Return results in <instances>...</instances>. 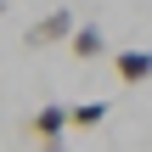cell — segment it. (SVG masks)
Returning <instances> with one entry per match:
<instances>
[{"label": "cell", "mask_w": 152, "mask_h": 152, "mask_svg": "<svg viewBox=\"0 0 152 152\" xmlns=\"http://www.w3.org/2000/svg\"><path fill=\"white\" fill-rule=\"evenodd\" d=\"M107 113H113V102H73V124L79 130H96V124H107Z\"/></svg>", "instance_id": "5b68a950"}, {"label": "cell", "mask_w": 152, "mask_h": 152, "mask_svg": "<svg viewBox=\"0 0 152 152\" xmlns=\"http://www.w3.org/2000/svg\"><path fill=\"white\" fill-rule=\"evenodd\" d=\"M6 11H11V0H0V17H6Z\"/></svg>", "instance_id": "52a82bcc"}, {"label": "cell", "mask_w": 152, "mask_h": 152, "mask_svg": "<svg viewBox=\"0 0 152 152\" xmlns=\"http://www.w3.org/2000/svg\"><path fill=\"white\" fill-rule=\"evenodd\" d=\"M73 28H79V17H73L68 6H56V11H45V17L28 28V51H45V45H68V39H73Z\"/></svg>", "instance_id": "6da1fadb"}, {"label": "cell", "mask_w": 152, "mask_h": 152, "mask_svg": "<svg viewBox=\"0 0 152 152\" xmlns=\"http://www.w3.org/2000/svg\"><path fill=\"white\" fill-rule=\"evenodd\" d=\"M68 124H73V107H62V102H45V107L34 113V124H28V130H34L39 141H62V130H68Z\"/></svg>", "instance_id": "7a4b0ae2"}, {"label": "cell", "mask_w": 152, "mask_h": 152, "mask_svg": "<svg viewBox=\"0 0 152 152\" xmlns=\"http://www.w3.org/2000/svg\"><path fill=\"white\" fill-rule=\"evenodd\" d=\"M39 152H68V147H62V141H39Z\"/></svg>", "instance_id": "8992f818"}, {"label": "cell", "mask_w": 152, "mask_h": 152, "mask_svg": "<svg viewBox=\"0 0 152 152\" xmlns=\"http://www.w3.org/2000/svg\"><path fill=\"white\" fill-rule=\"evenodd\" d=\"M68 45H73V56H79V62H96V56L107 51V34H102V23H79Z\"/></svg>", "instance_id": "277c9868"}, {"label": "cell", "mask_w": 152, "mask_h": 152, "mask_svg": "<svg viewBox=\"0 0 152 152\" xmlns=\"http://www.w3.org/2000/svg\"><path fill=\"white\" fill-rule=\"evenodd\" d=\"M113 73H118L124 85H147L152 79V51H135V45L118 51V56H113Z\"/></svg>", "instance_id": "3957f363"}]
</instances>
